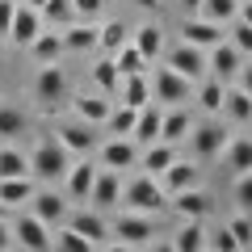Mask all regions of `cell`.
<instances>
[{"mask_svg": "<svg viewBox=\"0 0 252 252\" xmlns=\"http://www.w3.org/2000/svg\"><path fill=\"white\" fill-rule=\"evenodd\" d=\"M30 55H34L38 63H59L63 55V34H55V30H38V38L26 46Z\"/></svg>", "mask_w": 252, "mask_h": 252, "instance_id": "obj_29", "label": "cell"}, {"mask_svg": "<svg viewBox=\"0 0 252 252\" xmlns=\"http://www.w3.org/2000/svg\"><path fill=\"white\" fill-rule=\"evenodd\" d=\"M227 231L235 235V244H240V248H252V215H248V210H244V215H235L231 223H227Z\"/></svg>", "mask_w": 252, "mask_h": 252, "instance_id": "obj_43", "label": "cell"}, {"mask_svg": "<svg viewBox=\"0 0 252 252\" xmlns=\"http://www.w3.org/2000/svg\"><path fill=\"white\" fill-rule=\"evenodd\" d=\"M198 4L202 0H181V9H189V13H198Z\"/></svg>", "mask_w": 252, "mask_h": 252, "instance_id": "obj_52", "label": "cell"}, {"mask_svg": "<svg viewBox=\"0 0 252 252\" xmlns=\"http://www.w3.org/2000/svg\"><path fill=\"white\" fill-rule=\"evenodd\" d=\"M152 72V101H160V105H185L189 93H193V80H185L181 72H172L168 63H160V67H147Z\"/></svg>", "mask_w": 252, "mask_h": 252, "instance_id": "obj_3", "label": "cell"}, {"mask_svg": "<svg viewBox=\"0 0 252 252\" xmlns=\"http://www.w3.org/2000/svg\"><path fill=\"white\" fill-rule=\"evenodd\" d=\"M55 139H59V143L67 147L72 156L97 152V126L84 122V118H76V122H59V126H55Z\"/></svg>", "mask_w": 252, "mask_h": 252, "instance_id": "obj_8", "label": "cell"}, {"mask_svg": "<svg viewBox=\"0 0 252 252\" xmlns=\"http://www.w3.org/2000/svg\"><path fill=\"white\" fill-rule=\"evenodd\" d=\"M198 248H206V227H202V219H185L181 231L172 235V252H198Z\"/></svg>", "mask_w": 252, "mask_h": 252, "instance_id": "obj_31", "label": "cell"}, {"mask_svg": "<svg viewBox=\"0 0 252 252\" xmlns=\"http://www.w3.org/2000/svg\"><path fill=\"white\" fill-rule=\"evenodd\" d=\"M227 42H231L235 51H240L244 59H248V55H252V26H248V21H240V17H235V26L227 30Z\"/></svg>", "mask_w": 252, "mask_h": 252, "instance_id": "obj_42", "label": "cell"}, {"mask_svg": "<svg viewBox=\"0 0 252 252\" xmlns=\"http://www.w3.org/2000/svg\"><path fill=\"white\" fill-rule=\"evenodd\" d=\"M97 156H101V168H135L139 164V143L130 135H114L105 143H97Z\"/></svg>", "mask_w": 252, "mask_h": 252, "instance_id": "obj_9", "label": "cell"}, {"mask_svg": "<svg viewBox=\"0 0 252 252\" xmlns=\"http://www.w3.org/2000/svg\"><path fill=\"white\" fill-rule=\"evenodd\" d=\"M130 42L143 51V59H147V63H156V59L164 55V30L156 26V21H143V26L130 34Z\"/></svg>", "mask_w": 252, "mask_h": 252, "instance_id": "obj_27", "label": "cell"}, {"mask_svg": "<svg viewBox=\"0 0 252 252\" xmlns=\"http://www.w3.org/2000/svg\"><path fill=\"white\" fill-rule=\"evenodd\" d=\"M135 118H139V109L135 105H109V118H105V126H109V135H130L135 130Z\"/></svg>", "mask_w": 252, "mask_h": 252, "instance_id": "obj_40", "label": "cell"}, {"mask_svg": "<svg viewBox=\"0 0 252 252\" xmlns=\"http://www.w3.org/2000/svg\"><path fill=\"white\" fill-rule=\"evenodd\" d=\"M9 248H17V240H13V223H9V219H0V252H9Z\"/></svg>", "mask_w": 252, "mask_h": 252, "instance_id": "obj_48", "label": "cell"}, {"mask_svg": "<svg viewBox=\"0 0 252 252\" xmlns=\"http://www.w3.org/2000/svg\"><path fill=\"white\" fill-rule=\"evenodd\" d=\"M0 177H30V156L13 139L0 143Z\"/></svg>", "mask_w": 252, "mask_h": 252, "instance_id": "obj_30", "label": "cell"}, {"mask_svg": "<svg viewBox=\"0 0 252 252\" xmlns=\"http://www.w3.org/2000/svg\"><path fill=\"white\" fill-rule=\"evenodd\" d=\"M235 17H240V21H248V26H252V0H240V13H235Z\"/></svg>", "mask_w": 252, "mask_h": 252, "instance_id": "obj_50", "label": "cell"}, {"mask_svg": "<svg viewBox=\"0 0 252 252\" xmlns=\"http://www.w3.org/2000/svg\"><path fill=\"white\" fill-rule=\"evenodd\" d=\"M38 30H42V13H38L34 4H26V0H17V9H13V21H9V42L30 46V42L38 38Z\"/></svg>", "mask_w": 252, "mask_h": 252, "instance_id": "obj_13", "label": "cell"}, {"mask_svg": "<svg viewBox=\"0 0 252 252\" xmlns=\"http://www.w3.org/2000/svg\"><path fill=\"white\" fill-rule=\"evenodd\" d=\"M109 105H114V101H109L105 93H80V97L72 101V114L84 118V122H93V126H105Z\"/></svg>", "mask_w": 252, "mask_h": 252, "instance_id": "obj_21", "label": "cell"}, {"mask_svg": "<svg viewBox=\"0 0 252 252\" xmlns=\"http://www.w3.org/2000/svg\"><path fill=\"white\" fill-rule=\"evenodd\" d=\"M114 240L122 244V248H152V244H156V223H152V215H139V210L122 215V219L114 223Z\"/></svg>", "mask_w": 252, "mask_h": 252, "instance_id": "obj_4", "label": "cell"}, {"mask_svg": "<svg viewBox=\"0 0 252 252\" xmlns=\"http://www.w3.org/2000/svg\"><path fill=\"white\" fill-rule=\"evenodd\" d=\"M118 198H122V172H118V168H101V172H97V181H93L89 202H93L97 210H114V206H118Z\"/></svg>", "mask_w": 252, "mask_h": 252, "instance_id": "obj_16", "label": "cell"}, {"mask_svg": "<svg viewBox=\"0 0 252 252\" xmlns=\"http://www.w3.org/2000/svg\"><path fill=\"white\" fill-rule=\"evenodd\" d=\"M9 210H13V206H4V202H0V219H9Z\"/></svg>", "mask_w": 252, "mask_h": 252, "instance_id": "obj_53", "label": "cell"}, {"mask_svg": "<svg viewBox=\"0 0 252 252\" xmlns=\"http://www.w3.org/2000/svg\"><path fill=\"white\" fill-rule=\"evenodd\" d=\"M122 202H126V210H139V215H160L168 206V193H164L160 177L139 172L130 185H122Z\"/></svg>", "mask_w": 252, "mask_h": 252, "instance_id": "obj_2", "label": "cell"}, {"mask_svg": "<svg viewBox=\"0 0 252 252\" xmlns=\"http://www.w3.org/2000/svg\"><path fill=\"white\" fill-rule=\"evenodd\" d=\"M160 122H164V105H160V101H147V105L139 109V118H135V130H130V139H135L139 147L156 143V139H160Z\"/></svg>", "mask_w": 252, "mask_h": 252, "instance_id": "obj_19", "label": "cell"}, {"mask_svg": "<svg viewBox=\"0 0 252 252\" xmlns=\"http://www.w3.org/2000/svg\"><path fill=\"white\" fill-rule=\"evenodd\" d=\"M97 172H101V164H89V160L72 164V168H67V177H63V193H67L72 202H89V193H93V181H97Z\"/></svg>", "mask_w": 252, "mask_h": 252, "instance_id": "obj_15", "label": "cell"}, {"mask_svg": "<svg viewBox=\"0 0 252 252\" xmlns=\"http://www.w3.org/2000/svg\"><path fill=\"white\" fill-rule=\"evenodd\" d=\"M72 227L89 235L93 248H109V244H114V227L105 223V215H101L97 206H93V210H76V215H72Z\"/></svg>", "mask_w": 252, "mask_h": 252, "instance_id": "obj_14", "label": "cell"}, {"mask_svg": "<svg viewBox=\"0 0 252 252\" xmlns=\"http://www.w3.org/2000/svg\"><path fill=\"white\" fill-rule=\"evenodd\" d=\"M235 13H240V0H202V4H198V17L219 21V26L235 21Z\"/></svg>", "mask_w": 252, "mask_h": 252, "instance_id": "obj_39", "label": "cell"}, {"mask_svg": "<svg viewBox=\"0 0 252 252\" xmlns=\"http://www.w3.org/2000/svg\"><path fill=\"white\" fill-rule=\"evenodd\" d=\"M122 105H135V109H143L147 101H152V80H147V72H139V76H122V84H118V93H114Z\"/></svg>", "mask_w": 252, "mask_h": 252, "instance_id": "obj_24", "label": "cell"}, {"mask_svg": "<svg viewBox=\"0 0 252 252\" xmlns=\"http://www.w3.org/2000/svg\"><path fill=\"white\" fill-rule=\"evenodd\" d=\"M206 248H215V252H235V248H240V244H235V235H231V231H227V227H223V231L206 235Z\"/></svg>", "mask_w": 252, "mask_h": 252, "instance_id": "obj_46", "label": "cell"}, {"mask_svg": "<svg viewBox=\"0 0 252 252\" xmlns=\"http://www.w3.org/2000/svg\"><path fill=\"white\" fill-rule=\"evenodd\" d=\"M189 126H193V114L185 105H164V122H160V139L168 143H181L189 135Z\"/></svg>", "mask_w": 252, "mask_h": 252, "instance_id": "obj_25", "label": "cell"}, {"mask_svg": "<svg viewBox=\"0 0 252 252\" xmlns=\"http://www.w3.org/2000/svg\"><path fill=\"white\" fill-rule=\"evenodd\" d=\"M235 206L252 215V172H235Z\"/></svg>", "mask_w": 252, "mask_h": 252, "instance_id": "obj_44", "label": "cell"}, {"mask_svg": "<svg viewBox=\"0 0 252 252\" xmlns=\"http://www.w3.org/2000/svg\"><path fill=\"white\" fill-rule=\"evenodd\" d=\"M240 63H244V55L235 51L227 38H223L219 46H210V51H206V72H210V76H219V80H235Z\"/></svg>", "mask_w": 252, "mask_h": 252, "instance_id": "obj_17", "label": "cell"}, {"mask_svg": "<svg viewBox=\"0 0 252 252\" xmlns=\"http://www.w3.org/2000/svg\"><path fill=\"white\" fill-rule=\"evenodd\" d=\"M130 42V30H126V21H101L97 26V46L105 55H114L118 46H126Z\"/></svg>", "mask_w": 252, "mask_h": 252, "instance_id": "obj_35", "label": "cell"}, {"mask_svg": "<svg viewBox=\"0 0 252 252\" xmlns=\"http://www.w3.org/2000/svg\"><path fill=\"white\" fill-rule=\"evenodd\" d=\"M42 26H72L76 13H72V0H42Z\"/></svg>", "mask_w": 252, "mask_h": 252, "instance_id": "obj_41", "label": "cell"}, {"mask_svg": "<svg viewBox=\"0 0 252 252\" xmlns=\"http://www.w3.org/2000/svg\"><path fill=\"white\" fill-rule=\"evenodd\" d=\"M223 114L231 118L235 126H248V122H252V97L240 89V84H235V89H227V97H223Z\"/></svg>", "mask_w": 252, "mask_h": 252, "instance_id": "obj_33", "label": "cell"}, {"mask_svg": "<svg viewBox=\"0 0 252 252\" xmlns=\"http://www.w3.org/2000/svg\"><path fill=\"white\" fill-rule=\"evenodd\" d=\"M67 168H72V152L59 143V139H42V143L30 152V177L34 181H63L67 177Z\"/></svg>", "mask_w": 252, "mask_h": 252, "instance_id": "obj_1", "label": "cell"}, {"mask_svg": "<svg viewBox=\"0 0 252 252\" xmlns=\"http://www.w3.org/2000/svg\"><path fill=\"white\" fill-rule=\"evenodd\" d=\"M51 248H63V252H93V240L84 231H76L72 223H59V231H55Z\"/></svg>", "mask_w": 252, "mask_h": 252, "instance_id": "obj_37", "label": "cell"}, {"mask_svg": "<svg viewBox=\"0 0 252 252\" xmlns=\"http://www.w3.org/2000/svg\"><path fill=\"white\" fill-rule=\"evenodd\" d=\"M198 181H202V168H198V164H189V160H172L168 168L160 172V185H164L168 198H172V193H181V189H193Z\"/></svg>", "mask_w": 252, "mask_h": 252, "instance_id": "obj_18", "label": "cell"}, {"mask_svg": "<svg viewBox=\"0 0 252 252\" xmlns=\"http://www.w3.org/2000/svg\"><path fill=\"white\" fill-rule=\"evenodd\" d=\"M185 139H189V147H193V156H198V160H219L231 135H227L219 122H198V126H189Z\"/></svg>", "mask_w": 252, "mask_h": 252, "instance_id": "obj_5", "label": "cell"}, {"mask_svg": "<svg viewBox=\"0 0 252 252\" xmlns=\"http://www.w3.org/2000/svg\"><path fill=\"white\" fill-rule=\"evenodd\" d=\"M93 84H97V93H105V97H114L118 84H122V72H118L114 55H105V59L93 63Z\"/></svg>", "mask_w": 252, "mask_h": 252, "instance_id": "obj_34", "label": "cell"}, {"mask_svg": "<svg viewBox=\"0 0 252 252\" xmlns=\"http://www.w3.org/2000/svg\"><path fill=\"white\" fill-rule=\"evenodd\" d=\"M30 215H38L46 227H59L67 219V193H55V189H34V198L26 202Z\"/></svg>", "mask_w": 252, "mask_h": 252, "instance_id": "obj_12", "label": "cell"}, {"mask_svg": "<svg viewBox=\"0 0 252 252\" xmlns=\"http://www.w3.org/2000/svg\"><path fill=\"white\" fill-rule=\"evenodd\" d=\"M34 97L42 101V105H59V101H67V72H63L59 63H38Z\"/></svg>", "mask_w": 252, "mask_h": 252, "instance_id": "obj_7", "label": "cell"}, {"mask_svg": "<svg viewBox=\"0 0 252 252\" xmlns=\"http://www.w3.org/2000/svg\"><path fill=\"white\" fill-rule=\"evenodd\" d=\"M227 38V30L219 26V21H206V17H185L181 21V42H189V46H202V51H210V46H219Z\"/></svg>", "mask_w": 252, "mask_h": 252, "instance_id": "obj_11", "label": "cell"}, {"mask_svg": "<svg viewBox=\"0 0 252 252\" xmlns=\"http://www.w3.org/2000/svg\"><path fill=\"white\" fill-rule=\"evenodd\" d=\"M34 198V177H0V202L4 206H21Z\"/></svg>", "mask_w": 252, "mask_h": 252, "instance_id": "obj_32", "label": "cell"}, {"mask_svg": "<svg viewBox=\"0 0 252 252\" xmlns=\"http://www.w3.org/2000/svg\"><path fill=\"white\" fill-rule=\"evenodd\" d=\"M72 13L76 21H97L105 13V0H72Z\"/></svg>", "mask_w": 252, "mask_h": 252, "instance_id": "obj_45", "label": "cell"}, {"mask_svg": "<svg viewBox=\"0 0 252 252\" xmlns=\"http://www.w3.org/2000/svg\"><path fill=\"white\" fill-rule=\"evenodd\" d=\"M0 76H4V63H0Z\"/></svg>", "mask_w": 252, "mask_h": 252, "instance_id": "obj_55", "label": "cell"}, {"mask_svg": "<svg viewBox=\"0 0 252 252\" xmlns=\"http://www.w3.org/2000/svg\"><path fill=\"white\" fill-rule=\"evenodd\" d=\"M26 126H30L26 109L9 105V101H0V139H17V135H26Z\"/></svg>", "mask_w": 252, "mask_h": 252, "instance_id": "obj_36", "label": "cell"}, {"mask_svg": "<svg viewBox=\"0 0 252 252\" xmlns=\"http://www.w3.org/2000/svg\"><path fill=\"white\" fill-rule=\"evenodd\" d=\"M114 63H118V72H122V76H139V72H147V67H152V63L143 59V51H139L135 42L118 46V51H114Z\"/></svg>", "mask_w": 252, "mask_h": 252, "instance_id": "obj_38", "label": "cell"}, {"mask_svg": "<svg viewBox=\"0 0 252 252\" xmlns=\"http://www.w3.org/2000/svg\"><path fill=\"white\" fill-rule=\"evenodd\" d=\"M13 240H17V248L26 252H51V227L42 223L38 215H17L13 219Z\"/></svg>", "mask_w": 252, "mask_h": 252, "instance_id": "obj_6", "label": "cell"}, {"mask_svg": "<svg viewBox=\"0 0 252 252\" xmlns=\"http://www.w3.org/2000/svg\"><path fill=\"white\" fill-rule=\"evenodd\" d=\"M172 160H177V143H168V139H156V143H147L143 152H139V164H143V172H152V177H160Z\"/></svg>", "mask_w": 252, "mask_h": 252, "instance_id": "obj_23", "label": "cell"}, {"mask_svg": "<svg viewBox=\"0 0 252 252\" xmlns=\"http://www.w3.org/2000/svg\"><path fill=\"white\" fill-rule=\"evenodd\" d=\"M63 51H72V55L97 51V21H72V26H63Z\"/></svg>", "mask_w": 252, "mask_h": 252, "instance_id": "obj_22", "label": "cell"}, {"mask_svg": "<svg viewBox=\"0 0 252 252\" xmlns=\"http://www.w3.org/2000/svg\"><path fill=\"white\" fill-rule=\"evenodd\" d=\"M164 63H168L172 72H181L185 80H193V84L206 76V51H202V46H189V42H177Z\"/></svg>", "mask_w": 252, "mask_h": 252, "instance_id": "obj_10", "label": "cell"}, {"mask_svg": "<svg viewBox=\"0 0 252 252\" xmlns=\"http://www.w3.org/2000/svg\"><path fill=\"white\" fill-rule=\"evenodd\" d=\"M235 84L252 97V63H240V72H235Z\"/></svg>", "mask_w": 252, "mask_h": 252, "instance_id": "obj_49", "label": "cell"}, {"mask_svg": "<svg viewBox=\"0 0 252 252\" xmlns=\"http://www.w3.org/2000/svg\"><path fill=\"white\" fill-rule=\"evenodd\" d=\"M168 206L177 210L181 219H206V215H210V193L193 185V189H181V193H172Z\"/></svg>", "mask_w": 252, "mask_h": 252, "instance_id": "obj_20", "label": "cell"}, {"mask_svg": "<svg viewBox=\"0 0 252 252\" xmlns=\"http://www.w3.org/2000/svg\"><path fill=\"white\" fill-rule=\"evenodd\" d=\"M13 9H17V0H0V38H9V21H13Z\"/></svg>", "mask_w": 252, "mask_h": 252, "instance_id": "obj_47", "label": "cell"}, {"mask_svg": "<svg viewBox=\"0 0 252 252\" xmlns=\"http://www.w3.org/2000/svg\"><path fill=\"white\" fill-rule=\"evenodd\" d=\"M223 97H227V80H219V76H202L198 80V105H202V114H223Z\"/></svg>", "mask_w": 252, "mask_h": 252, "instance_id": "obj_26", "label": "cell"}, {"mask_svg": "<svg viewBox=\"0 0 252 252\" xmlns=\"http://www.w3.org/2000/svg\"><path fill=\"white\" fill-rule=\"evenodd\" d=\"M219 160L227 172H252V139H227Z\"/></svg>", "mask_w": 252, "mask_h": 252, "instance_id": "obj_28", "label": "cell"}, {"mask_svg": "<svg viewBox=\"0 0 252 252\" xmlns=\"http://www.w3.org/2000/svg\"><path fill=\"white\" fill-rule=\"evenodd\" d=\"M26 4H34V9H42V0H26Z\"/></svg>", "mask_w": 252, "mask_h": 252, "instance_id": "obj_54", "label": "cell"}, {"mask_svg": "<svg viewBox=\"0 0 252 252\" xmlns=\"http://www.w3.org/2000/svg\"><path fill=\"white\" fill-rule=\"evenodd\" d=\"M130 4H139V9H156L160 0H130Z\"/></svg>", "mask_w": 252, "mask_h": 252, "instance_id": "obj_51", "label": "cell"}]
</instances>
